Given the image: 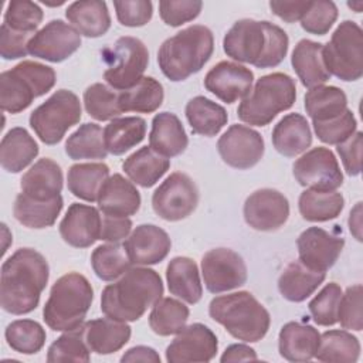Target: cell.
Instances as JSON below:
<instances>
[{"mask_svg": "<svg viewBox=\"0 0 363 363\" xmlns=\"http://www.w3.org/2000/svg\"><path fill=\"white\" fill-rule=\"evenodd\" d=\"M91 265L95 275L102 281H113L130 268V261L123 247L111 242L96 247L91 255Z\"/></svg>", "mask_w": 363, "mask_h": 363, "instance_id": "obj_46", "label": "cell"}, {"mask_svg": "<svg viewBox=\"0 0 363 363\" xmlns=\"http://www.w3.org/2000/svg\"><path fill=\"white\" fill-rule=\"evenodd\" d=\"M169 292L184 302L194 305L201 299L203 286L197 264L189 257H174L166 268Z\"/></svg>", "mask_w": 363, "mask_h": 363, "instance_id": "obj_30", "label": "cell"}, {"mask_svg": "<svg viewBox=\"0 0 363 363\" xmlns=\"http://www.w3.org/2000/svg\"><path fill=\"white\" fill-rule=\"evenodd\" d=\"M360 343L347 330H328L320 335V342L315 357L320 362H357Z\"/></svg>", "mask_w": 363, "mask_h": 363, "instance_id": "obj_44", "label": "cell"}, {"mask_svg": "<svg viewBox=\"0 0 363 363\" xmlns=\"http://www.w3.org/2000/svg\"><path fill=\"white\" fill-rule=\"evenodd\" d=\"M106 65L104 78L112 89L125 91L136 85L149 64V51L136 37L125 35L101 51Z\"/></svg>", "mask_w": 363, "mask_h": 363, "instance_id": "obj_10", "label": "cell"}, {"mask_svg": "<svg viewBox=\"0 0 363 363\" xmlns=\"http://www.w3.org/2000/svg\"><path fill=\"white\" fill-rule=\"evenodd\" d=\"M79 98L68 89L55 91L30 115V126L45 145H57L81 119Z\"/></svg>", "mask_w": 363, "mask_h": 363, "instance_id": "obj_11", "label": "cell"}, {"mask_svg": "<svg viewBox=\"0 0 363 363\" xmlns=\"http://www.w3.org/2000/svg\"><path fill=\"white\" fill-rule=\"evenodd\" d=\"M189 308L174 298H160L149 315V326L159 336L179 333L187 323Z\"/></svg>", "mask_w": 363, "mask_h": 363, "instance_id": "obj_43", "label": "cell"}, {"mask_svg": "<svg viewBox=\"0 0 363 363\" xmlns=\"http://www.w3.org/2000/svg\"><path fill=\"white\" fill-rule=\"evenodd\" d=\"M298 207L301 216L306 221L320 223L336 218L343 207L345 199L336 190L320 191L313 189H306L301 193L298 200Z\"/></svg>", "mask_w": 363, "mask_h": 363, "instance_id": "obj_41", "label": "cell"}, {"mask_svg": "<svg viewBox=\"0 0 363 363\" xmlns=\"http://www.w3.org/2000/svg\"><path fill=\"white\" fill-rule=\"evenodd\" d=\"M65 153L72 160L105 159L108 155L104 130L96 123H84L65 142Z\"/></svg>", "mask_w": 363, "mask_h": 363, "instance_id": "obj_42", "label": "cell"}, {"mask_svg": "<svg viewBox=\"0 0 363 363\" xmlns=\"http://www.w3.org/2000/svg\"><path fill=\"white\" fill-rule=\"evenodd\" d=\"M217 150L224 163L234 169L245 170L262 159L265 143L257 130L244 125H231L220 136Z\"/></svg>", "mask_w": 363, "mask_h": 363, "instance_id": "obj_15", "label": "cell"}, {"mask_svg": "<svg viewBox=\"0 0 363 363\" xmlns=\"http://www.w3.org/2000/svg\"><path fill=\"white\" fill-rule=\"evenodd\" d=\"M81 47V34L62 20H51L28 41V54L50 62H61Z\"/></svg>", "mask_w": 363, "mask_h": 363, "instance_id": "obj_16", "label": "cell"}, {"mask_svg": "<svg viewBox=\"0 0 363 363\" xmlns=\"http://www.w3.org/2000/svg\"><path fill=\"white\" fill-rule=\"evenodd\" d=\"M347 6H349L350 9H353L356 13H360L362 9H363V1H362V0H359V1H349Z\"/></svg>", "mask_w": 363, "mask_h": 363, "instance_id": "obj_63", "label": "cell"}, {"mask_svg": "<svg viewBox=\"0 0 363 363\" xmlns=\"http://www.w3.org/2000/svg\"><path fill=\"white\" fill-rule=\"evenodd\" d=\"M295 99V79L284 72H272L255 82L251 92L238 105L237 115L248 125L265 126L279 112L289 109Z\"/></svg>", "mask_w": 363, "mask_h": 363, "instance_id": "obj_7", "label": "cell"}, {"mask_svg": "<svg viewBox=\"0 0 363 363\" xmlns=\"http://www.w3.org/2000/svg\"><path fill=\"white\" fill-rule=\"evenodd\" d=\"M294 176L308 189L332 191L342 186L343 174L333 152L328 147H313L295 160Z\"/></svg>", "mask_w": 363, "mask_h": 363, "instance_id": "obj_13", "label": "cell"}, {"mask_svg": "<svg viewBox=\"0 0 363 363\" xmlns=\"http://www.w3.org/2000/svg\"><path fill=\"white\" fill-rule=\"evenodd\" d=\"M84 105L88 115L101 122L112 121L122 113L118 104V92L99 82L85 89Z\"/></svg>", "mask_w": 363, "mask_h": 363, "instance_id": "obj_48", "label": "cell"}, {"mask_svg": "<svg viewBox=\"0 0 363 363\" xmlns=\"http://www.w3.org/2000/svg\"><path fill=\"white\" fill-rule=\"evenodd\" d=\"M312 143V132L305 116L299 113L285 115L272 130V145L278 153L295 157L303 153Z\"/></svg>", "mask_w": 363, "mask_h": 363, "instance_id": "obj_28", "label": "cell"}, {"mask_svg": "<svg viewBox=\"0 0 363 363\" xmlns=\"http://www.w3.org/2000/svg\"><path fill=\"white\" fill-rule=\"evenodd\" d=\"M345 245L340 235L320 227H309L296 240L299 261L315 271L326 272L335 265Z\"/></svg>", "mask_w": 363, "mask_h": 363, "instance_id": "obj_19", "label": "cell"}, {"mask_svg": "<svg viewBox=\"0 0 363 363\" xmlns=\"http://www.w3.org/2000/svg\"><path fill=\"white\" fill-rule=\"evenodd\" d=\"M189 145L187 133L180 119L172 112H160L152 121L149 146L164 157L179 156Z\"/></svg>", "mask_w": 363, "mask_h": 363, "instance_id": "obj_27", "label": "cell"}, {"mask_svg": "<svg viewBox=\"0 0 363 363\" xmlns=\"http://www.w3.org/2000/svg\"><path fill=\"white\" fill-rule=\"evenodd\" d=\"M41 7L28 0H11L4 13V24L11 30L33 34L43 21Z\"/></svg>", "mask_w": 363, "mask_h": 363, "instance_id": "obj_49", "label": "cell"}, {"mask_svg": "<svg viewBox=\"0 0 363 363\" xmlns=\"http://www.w3.org/2000/svg\"><path fill=\"white\" fill-rule=\"evenodd\" d=\"M92 299L94 289L89 281L78 272H68L52 285L43 309V319L55 332L77 329L84 325Z\"/></svg>", "mask_w": 363, "mask_h": 363, "instance_id": "obj_6", "label": "cell"}, {"mask_svg": "<svg viewBox=\"0 0 363 363\" xmlns=\"http://www.w3.org/2000/svg\"><path fill=\"white\" fill-rule=\"evenodd\" d=\"M98 207L105 216L129 217L140 208V193L122 174L109 176L99 190Z\"/></svg>", "mask_w": 363, "mask_h": 363, "instance_id": "obj_23", "label": "cell"}, {"mask_svg": "<svg viewBox=\"0 0 363 363\" xmlns=\"http://www.w3.org/2000/svg\"><path fill=\"white\" fill-rule=\"evenodd\" d=\"M113 7L118 21L126 27H142L153 16V4L149 0H115Z\"/></svg>", "mask_w": 363, "mask_h": 363, "instance_id": "obj_55", "label": "cell"}, {"mask_svg": "<svg viewBox=\"0 0 363 363\" xmlns=\"http://www.w3.org/2000/svg\"><path fill=\"white\" fill-rule=\"evenodd\" d=\"M337 322L343 329H352L360 332L363 329L362 318V285L356 284L342 294L339 303Z\"/></svg>", "mask_w": 363, "mask_h": 363, "instance_id": "obj_53", "label": "cell"}, {"mask_svg": "<svg viewBox=\"0 0 363 363\" xmlns=\"http://www.w3.org/2000/svg\"><path fill=\"white\" fill-rule=\"evenodd\" d=\"M201 274L211 294L242 286L247 281V265L242 257L230 248H214L201 258Z\"/></svg>", "mask_w": 363, "mask_h": 363, "instance_id": "obj_14", "label": "cell"}, {"mask_svg": "<svg viewBox=\"0 0 363 363\" xmlns=\"http://www.w3.org/2000/svg\"><path fill=\"white\" fill-rule=\"evenodd\" d=\"M305 109L312 122L329 121L347 109V98L337 86L319 85L306 92Z\"/></svg>", "mask_w": 363, "mask_h": 363, "instance_id": "obj_40", "label": "cell"}, {"mask_svg": "<svg viewBox=\"0 0 363 363\" xmlns=\"http://www.w3.org/2000/svg\"><path fill=\"white\" fill-rule=\"evenodd\" d=\"M130 230L132 221L129 217H112L104 214L99 240L118 244L121 240L128 238Z\"/></svg>", "mask_w": 363, "mask_h": 363, "instance_id": "obj_58", "label": "cell"}, {"mask_svg": "<svg viewBox=\"0 0 363 363\" xmlns=\"http://www.w3.org/2000/svg\"><path fill=\"white\" fill-rule=\"evenodd\" d=\"M7 345L18 353L34 354L40 352L45 343L44 328L31 319L13 320L4 332Z\"/></svg>", "mask_w": 363, "mask_h": 363, "instance_id": "obj_45", "label": "cell"}, {"mask_svg": "<svg viewBox=\"0 0 363 363\" xmlns=\"http://www.w3.org/2000/svg\"><path fill=\"white\" fill-rule=\"evenodd\" d=\"M62 170L57 162L44 157L37 160L21 177V193L34 200H51L62 190Z\"/></svg>", "mask_w": 363, "mask_h": 363, "instance_id": "obj_24", "label": "cell"}, {"mask_svg": "<svg viewBox=\"0 0 363 363\" xmlns=\"http://www.w3.org/2000/svg\"><path fill=\"white\" fill-rule=\"evenodd\" d=\"M50 277L48 262L33 248H18L1 265L0 303L11 315L33 312Z\"/></svg>", "mask_w": 363, "mask_h": 363, "instance_id": "obj_1", "label": "cell"}, {"mask_svg": "<svg viewBox=\"0 0 363 363\" xmlns=\"http://www.w3.org/2000/svg\"><path fill=\"white\" fill-rule=\"evenodd\" d=\"M315 133L318 139L328 145H339L349 139L357 128L356 118L350 109H346L342 115L323 121V122H312Z\"/></svg>", "mask_w": 363, "mask_h": 363, "instance_id": "obj_51", "label": "cell"}, {"mask_svg": "<svg viewBox=\"0 0 363 363\" xmlns=\"http://www.w3.org/2000/svg\"><path fill=\"white\" fill-rule=\"evenodd\" d=\"M197 203V186L182 172L172 173L152 196L155 213L166 221H179L189 217L196 210Z\"/></svg>", "mask_w": 363, "mask_h": 363, "instance_id": "obj_12", "label": "cell"}, {"mask_svg": "<svg viewBox=\"0 0 363 363\" xmlns=\"http://www.w3.org/2000/svg\"><path fill=\"white\" fill-rule=\"evenodd\" d=\"M121 362H152L160 363V356L157 352L149 346H135L123 353Z\"/></svg>", "mask_w": 363, "mask_h": 363, "instance_id": "obj_61", "label": "cell"}, {"mask_svg": "<svg viewBox=\"0 0 363 363\" xmlns=\"http://www.w3.org/2000/svg\"><path fill=\"white\" fill-rule=\"evenodd\" d=\"M89 347L84 337V325L67 330L51 343L47 353V362H89Z\"/></svg>", "mask_w": 363, "mask_h": 363, "instance_id": "obj_47", "label": "cell"}, {"mask_svg": "<svg viewBox=\"0 0 363 363\" xmlns=\"http://www.w3.org/2000/svg\"><path fill=\"white\" fill-rule=\"evenodd\" d=\"M311 1H282V0H272L269 1V9L275 16L286 23L301 21L306 10L309 9Z\"/></svg>", "mask_w": 363, "mask_h": 363, "instance_id": "obj_59", "label": "cell"}, {"mask_svg": "<svg viewBox=\"0 0 363 363\" xmlns=\"http://www.w3.org/2000/svg\"><path fill=\"white\" fill-rule=\"evenodd\" d=\"M320 342L318 329L299 322H288L278 336L279 354L289 362H308L315 357Z\"/></svg>", "mask_w": 363, "mask_h": 363, "instance_id": "obj_26", "label": "cell"}, {"mask_svg": "<svg viewBox=\"0 0 363 363\" xmlns=\"http://www.w3.org/2000/svg\"><path fill=\"white\" fill-rule=\"evenodd\" d=\"M38 150L37 142L24 128H13L1 139V167L9 173H20L37 157Z\"/></svg>", "mask_w": 363, "mask_h": 363, "instance_id": "obj_33", "label": "cell"}, {"mask_svg": "<svg viewBox=\"0 0 363 363\" xmlns=\"http://www.w3.org/2000/svg\"><path fill=\"white\" fill-rule=\"evenodd\" d=\"M349 228L357 241H362V203H357L349 216Z\"/></svg>", "mask_w": 363, "mask_h": 363, "instance_id": "obj_62", "label": "cell"}, {"mask_svg": "<svg viewBox=\"0 0 363 363\" xmlns=\"http://www.w3.org/2000/svg\"><path fill=\"white\" fill-rule=\"evenodd\" d=\"M258 356L255 350L247 345L235 343L228 346L224 353L221 354V363L225 362H250V360H257Z\"/></svg>", "mask_w": 363, "mask_h": 363, "instance_id": "obj_60", "label": "cell"}, {"mask_svg": "<svg viewBox=\"0 0 363 363\" xmlns=\"http://www.w3.org/2000/svg\"><path fill=\"white\" fill-rule=\"evenodd\" d=\"M203 9L200 0H162L159 1V14L164 24L179 27L194 20Z\"/></svg>", "mask_w": 363, "mask_h": 363, "instance_id": "obj_54", "label": "cell"}, {"mask_svg": "<svg viewBox=\"0 0 363 363\" xmlns=\"http://www.w3.org/2000/svg\"><path fill=\"white\" fill-rule=\"evenodd\" d=\"M254 82L250 68L231 61H220L204 77V86L225 104L244 99Z\"/></svg>", "mask_w": 363, "mask_h": 363, "instance_id": "obj_20", "label": "cell"}, {"mask_svg": "<svg viewBox=\"0 0 363 363\" xmlns=\"http://www.w3.org/2000/svg\"><path fill=\"white\" fill-rule=\"evenodd\" d=\"M289 38L274 23L242 18L233 24L223 40L224 52L257 68H274L286 57Z\"/></svg>", "mask_w": 363, "mask_h": 363, "instance_id": "obj_2", "label": "cell"}, {"mask_svg": "<svg viewBox=\"0 0 363 363\" xmlns=\"http://www.w3.org/2000/svg\"><path fill=\"white\" fill-rule=\"evenodd\" d=\"M34 34L11 30L4 23L0 27V55L4 60H17L28 54V41Z\"/></svg>", "mask_w": 363, "mask_h": 363, "instance_id": "obj_56", "label": "cell"}, {"mask_svg": "<svg viewBox=\"0 0 363 363\" xmlns=\"http://www.w3.org/2000/svg\"><path fill=\"white\" fill-rule=\"evenodd\" d=\"M186 118L196 135L216 136L228 121L225 109L206 96H194L186 105Z\"/></svg>", "mask_w": 363, "mask_h": 363, "instance_id": "obj_36", "label": "cell"}, {"mask_svg": "<svg viewBox=\"0 0 363 363\" xmlns=\"http://www.w3.org/2000/svg\"><path fill=\"white\" fill-rule=\"evenodd\" d=\"M65 17L81 35L89 38L104 35L111 27L108 6L101 0L74 1L65 10Z\"/></svg>", "mask_w": 363, "mask_h": 363, "instance_id": "obj_31", "label": "cell"}, {"mask_svg": "<svg viewBox=\"0 0 363 363\" xmlns=\"http://www.w3.org/2000/svg\"><path fill=\"white\" fill-rule=\"evenodd\" d=\"M146 135V121L140 116L112 119L104 129V140L108 153L123 155L139 145Z\"/></svg>", "mask_w": 363, "mask_h": 363, "instance_id": "obj_37", "label": "cell"}, {"mask_svg": "<svg viewBox=\"0 0 363 363\" xmlns=\"http://www.w3.org/2000/svg\"><path fill=\"white\" fill-rule=\"evenodd\" d=\"M218 349L214 332L203 323L184 326L166 349L169 363L210 362Z\"/></svg>", "mask_w": 363, "mask_h": 363, "instance_id": "obj_18", "label": "cell"}, {"mask_svg": "<svg viewBox=\"0 0 363 363\" xmlns=\"http://www.w3.org/2000/svg\"><path fill=\"white\" fill-rule=\"evenodd\" d=\"M323 64L330 75L342 81H357L363 75V31L354 21L345 20L322 48Z\"/></svg>", "mask_w": 363, "mask_h": 363, "instance_id": "obj_9", "label": "cell"}, {"mask_svg": "<svg viewBox=\"0 0 363 363\" xmlns=\"http://www.w3.org/2000/svg\"><path fill=\"white\" fill-rule=\"evenodd\" d=\"M362 143L363 133L354 132L349 139L339 143L336 150L349 176H357L362 170Z\"/></svg>", "mask_w": 363, "mask_h": 363, "instance_id": "obj_57", "label": "cell"}, {"mask_svg": "<svg viewBox=\"0 0 363 363\" xmlns=\"http://www.w3.org/2000/svg\"><path fill=\"white\" fill-rule=\"evenodd\" d=\"M342 294V288L336 282H329L318 295H315L308 305L315 323L319 326H332L337 322Z\"/></svg>", "mask_w": 363, "mask_h": 363, "instance_id": "obj_50", "label": "cell"}, {"mask_svg": "<svg viewBox=\"0 0 363 363\" xmlns=\"http://www.w3.org/2000/svg\"><path fill=\"white\" fill-rule=\"evenodd\" d=\"M55 71L35 61H21L0 75V106L10 113L27 109L55 85Z\"/></svg>", "mask_w": 363, "mask_h": 363, "instance_id": "obj_8", "label": "cell"}, {"mask_svg": "<svg viewBox=\"0 0 363 363\" xmlns=\"http://www.w3.org/2000/svg\"><path fill=\"white\" fill-rule=\"evenodd\" d=\"M109 177V167L105 163H78L68 170V190L85 201H96L99 190Z\"/></svg>", "mask_w": 363, "mask_h": 363, "instance_id": "obj_38", "label": "cell"}, {"mask_svg": "<svg viewBox=\"0 0 363 363\" xmlns=\"http://www.w3.org/2000/svg\"><path fill=\"white\" fill-rule=\"evenodd\" d=\"M163 295L160 275L150 268H129L121 279L104 288L101 295V311L105 316L135 322L152 308Z\"/></svg>", "mask_w": 363, "mask_h": 363, "instance_id": "obj_3", "label": "cell"}, {"mask_svg": "<svg viewBox=\"0 0 363 363\" xmlns=\"http://www.w3.org/2000/svg\"><path fill=\"white\" fill-rule=\"evenodd\" d=\"M337 18V7L330 0L311 1L309 9L301 18L302 28L315 35H325Z\"/></svg>", "mask_w": 363, "mask_h": 363, "instance_id": "obj_52", "label": "cell"}, {"mask_svg": "<svg viewBox=\"0 0 363 363\" xmlns=\"http://www.w3.org/2000/svg\"><path fill=\"white\" fill-rule=\"evenodd\" d=\"M164 98L162 84L153 77H143L136 85L118 92V104L122 112L152 113Z\"/></svg>", "mask_w": 363, "mask_h": 363, "instance_id": "obj_39", "label": "cell"}, {"mask_svg": "<svg viewBox=\"0 0 363 363\" xmlns=\"http://www.w3.org/2000/svg\"><path fill=\"white\" fill-rule=\"evenodd\" d=\"M62 206L61 194L51 200H34L24 193H18L14 200L13 214L20 224L28 228H45L55 223Z\"/></svg>", "mask_w": 363, "mask_h": 363, "instance_id": "obj_35", "label": "cell"}, {"mask_svg": "<svg viewBox=\"0 0 363 363\" xmlns=\"http://www.w3.org/2000/svg\"><path fill=\"white\" fill-rule=\"evenodd\" d=\"M101 227L102 217L95 207L72 203L60 223V234L68 245L88 248L99 240Z\"/></svg>", "mask_w": 363, "mask_h": 363, "instance_id": "obj_22", "label": "cell"}, {"mask_svg": "<svg viewBox=\"0 0 363 363\" xmlns=\"http://www.w3.org/2000/svg\"><path fill=\"white\" fill-rule=\"evenodd\" d=\"M245 223L258 231H275L289 217V201L278 190L259 189L251 193L244 203Z\"/></svg>", "mask_w": 363, "mask_h": 363, "instance_id": "obj_17", "label": "cell"}, {"mask_svg": "<svg viewBox=\"0 0 363 363\" xmlns=\"http://www.w3.org/2000/svg\"><path fill=\"white\" fill-rule=\"evenodd\" d=\"M325 278L326 272L308 268L298 259L285 267L278 279V289L286 301L302 302L318 289Z\"/></svg>", "mask_w": 363, "mask_h": 363, "instance_id": "obj_32", "label": "cell"}, {"mask_svg": "<svg viewBox=\"0 0 363 363\" xmlns=\"http://www.w3.org/2000/svg\"><path fill=\"white\" fill-rule=\"evenodd\" d=\"M132 328L126 322L99 318L84 323V337L91 352L111 354L122 349L130 339Z\"/></svg>", "mask_w": 363, "mask_h": 363, "instance_id": "obj_25", "label": "cell"}, {"mask_svg": "<svg viewBox=\"0 0 363 363\" xmlns=\"http://www.w3.org/2000/svg\"><path fill=\"white\" fill-rule=\"evenodd\" d=\"M169 167L170 160L155 152L150 146H145L133 152L122 164V169L128 177L133 183L146 189L155 186L169 170Z\"/></svg>", "mask_w": 363, "mask_h": 363, "instance_id": "obj_34", "label": "cell"}, {"mask_svg": "<svg viewBox=\"0 0 363 363\" xmlns=\"http://www.w3.org/2000/svg\"><path fill=\"white\" fill-rule=\"evenodd\" d=\"M208 313L233 337L250 343L261 340L271 323L269 312L247 291L216 296L208 305Z\"/></svg>", "mask_w": 363, "mask_h": 363, "instance_id": "obj_5", "label": "cell"}, {"mask_svg": "<svg viewBox=\"0 0 363 363\" xmlns=\"http://www.w3.org/2000/svg\"><path fill=\"white\" fill-rule=\"evenodd\" d=\"M322 48L323 44L303 38L292 51L291 64L305 88L311 89L323 85L330 78L323 64Z\"/></svg>", "mask_w": 363, "mask_h": 363, "instance_id": "obj_29", "label": "cell"}, {"mask_svg": "<svg viewBox=\"0 0 363 363\" xmlns=\"http://www.w3.org/2000/svg\"><path fill=\"white\" fill-rule=\"evenodd\" d=\"M214 51V37L208 27L193 24L164 40L157 51L159 68L173 82L199 72Z\"/></svg>", "mask_w": 363, "mask_h": 363, "instance_id": "obj_4", "label": "cell"}, {"mask_svg": "<svg viewBox=\"0 0 363 363\" xmlns=\"http://www.w3.org/2000/svg\"><path fill=\"white\" fill-rule=\"evenodd\" d=\"M122 247L132 265H155L167 257L172 241L163 228L155 224H140Z\"/></svg>", "mask_w": 363, "mask_h": 363, "instance_id": "obj_21", "label": "cell"}]
</instances>
